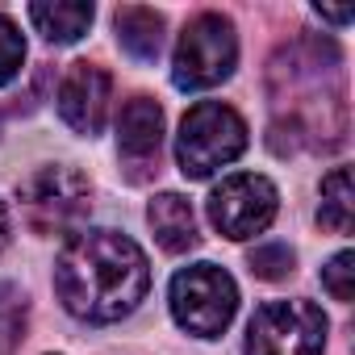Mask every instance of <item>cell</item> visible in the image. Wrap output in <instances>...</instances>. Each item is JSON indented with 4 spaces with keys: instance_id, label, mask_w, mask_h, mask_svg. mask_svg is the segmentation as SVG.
I'll use <instances>...</instances> for the list:
<instances>
[{
    "instance_id": "17",
    "label": "cell",
    "mask_w": 355,
    "mask_h": 355,
    "mask_svg": "<svg viewBox=\"0 0 355 355\" xmlns=\"http://www.w3.org/2000/svg\"><path fill=\"white\" fill-rule=\"evenodd\" d=\"M247 263H251V272H255L259 280H284V276L293 272L297 259H293V251H288L284 243H263V247L251 251Z\"/></svg>"
},
{
    "instance_id": "12",
    "label": "cell",
    "mask_w": 355,
    "mask_h": 355,
    "mask_svg": "<svg viewBox=\"0 0 355 355\" xmlns=\"http://www.w3.org/2000/svg\"><path fill=\"white\" fill-rule=\"evenodd\" d=\"M113 30H117V42L130 59L138 63H155L159 51H163V17L155 9H142V5H125L113 13Z\"/></svg>"
},
{
    "instance_id": "14",
    "label": "cell",
    "mask_w": 355,
    "mask_h": 355,
    "mask_svg": "<svg viewBox=\"0 0 355 355\" xmlns=\"http://www.w3.org/2000/svg\"><path fill=\"white\" fill-rule=\"evenodd\" d=\"M351 214H355V197H351V167H334L322 180V209L318 222L330 234H351Z\"/></svg>"
},
{
    "instance_id": "18",
    "label": "cell",
    "mask_w": 355,
    "mask_h": 355,
    "mask_svg": "<svg viewBox=\"0 0 355 355\" xmlns=\"http://www.w3.org/2000/svg\"><path fill=\"white\" fill-rule=\"evenodd\" d=\"M322 284L334 301H351L355 297V255L351 251H338L326 268H322Z\"/></svg>"
},
{
    "instance_id": "20",
    "label": "cell",
    "mask_w": 355,
    "mask_h": 355,
    "mask_svg": "<svg viewBox=\"0 0 355 355\" xmlns=\"http://www.w3.org/2000/svg\"><path fill=\"white\" fill-rule=\"evenodd\" d=\"M322 17H326V21H338V26H347V21H351V13H347V9H322Z\"/></svg>"
},
{
    "instance_id": "1",
    "label": "cell",
    "mask_w": 355,
    "mask_h": 355,
    "mask_svg": "<svg viewBox=\"0 0 355 355\" xmlns=\"http://www.w3.org/2000/svg\"><path fill=\"white\" fill-rule=\"evenodd\" d=\"M343 51L330 38L305 34L276 51L268 63V92L280 113L268 125V146L288 159L305 146L338 150L347 142V101L338 80Z\"/></svg>"
},
{
    "instance_id": "11",
    "label": "cell",
    "mask_w": 355,
    "mask_h": 355,
    "mask_svg": "<svg viewBox=\"0 0 355 355\" xmlns=\"http://www.w3.org/2000/svg\"><path fill=\"white\" fill-rule=\"evenodd\" d=\"M146 222H150V230H155V239H159V247L167 255H184V251H193L201 243L197 214L180 193H159L150 201V209H146Z\"/></svg>"
},
{
    "instance_id": "15",
    "label": "cell",
    "mask_w": 355,
    "mask_h": 355,
    "mask_svg": "<svg viewBox=\"0 0 355 355\" xmlns=\"http://www.w3.org/2000/svg\"><path fill=\"white\" fill-rule=\"evenodd\" d=\"M30 326V301L13 280H0V355H13Z\"/></svg>"
},
{
    "instance_id": "19",
    "label": "cell",
    "mask_w": 355,
    "mask_h": 355,
    "mask_svg": "<svg viewBox=\"0 0 355 355\" xmlns=\"http://www.w3.org/2000/svg\"><path fill=\"white\" fill-rule=\"evenodd\" d=\"M9 247V209H5V201H0V251Z\"/></svg>"
},
{
    "instance_id": "2",
    "label": "cell",
    "mask_w": 355,
    "mask_h": 355,
    "mask_svg": "<svg viewBox=\"0 0 355 355\" xmlns=\"http://www.w3.org/2000/svg\"><path fill=\"white\" fill-rule=\"evenodd\" d=\"M150 288V263L130 234L76 230L55 259V293L80 322L105 326L130 318Z\"/></svg>"
},
{
    "instance_id": "8",
    "label": "cell",
    "mask_w": 355,
    "mask_h": 355,
    "mask_svg": "<svg viewBox=\"0 0 355 355\" xmlns=\"http://www.w3.org/2000/svg\"><path fill=\"white\" fill-rule=\"evenodd\" d=\"M205 209H209V222H214L218 234H226L234 243H247V239L263 234L276 222L280 193H276V184L268 175L239 171V175H226V180L209 193Z\"/></svg>"
},
{
    "instance_id": "13",
    "label": "cell",
    "mask_w": 355,
    "mask_h": 355,
    "mask_svg": "<svg viewBox=\"0 0 355 355\" xmlns=\"http://www.w3.org/2000/svg\"><path fill=\"white\" fill-rule=\"evenodd\" d=\"M30 21L46 42H80L92 26V5L84 0H55V5H30Z\"/></svg>"
},
{
    "instance_id": "10",
    "label": "cell",
    "mask_w": 355,
    "mask_h": 355,
    "mask_svg": "<svg viewBox=\"0 0 355 355\" xmlns=\"http://www.w3.org/2000/svg\"><path fill=\"white\" fill-rule=\"evenodd\" d=\"M109 101H113V80L96 63H71L63 84H59V117L84 134L96 138L109 121Z\"/></svg>"
},
{
    "instance_id": "16",
    "label": "cell",
    "mask_w": 355,
    "mask_h": 355,
    "mask_svg": "<svg viewBox=\"0 0 355 355\" xmlns=\"http://www.w3.org/2000/svg\"><path fill=\"white\" fill-rule=\"evenodd\" d=\"M21 63H26V38L5 13H0V88H5L9 80H17Z\"/></svg>"
},
{
    "instance_id": "6",
    "label": "cell",
    "mask_w": 355,
    "mask_h": 355,
    "mask_svg": "<svg viewBox=\"0 0 355 355\" xmlns=\"http://www.w3.org/2000/svg\"><path fill=\"white\" fill-rule=\"evenodd\" d=\"M239 63V34L234 21L222 13H197L171 55V80L184 92H201V88H218L222 80L234 76Z\"/></svg>"
},
{
    "instance_id": "9",
    "label": "cell",
    "mask_w": 355,
    "mask_h": 355,
    "mask_svg": "<svg viewBox=\"0 0 355 355\" xmlns=\"http://www.w3.org/2000/svg\"><path fill=\"white\" fill-rule=\"evenodd\" d=\"M163 155V109L150 96H130L117 117V159L130 184H146Z\"/></svg>"
},
{
    "instance_id": "5",
    "label": "cell",
    "mask_w": 355,
    "mask_h": 355,
    "mask_svg": "<svg viewBox=\"0 0 355 355\" xmlns=\"http://www.w3.org/2000/svg\"><path fill=\"white\" fill-rule=\"evenodd\" d=\"M167 301H171V318L180 322L189 334L197 338H218L226 334V326L234 322V309H239V284L226 268L218 263H193V268H180L171 276V288H167Z\"/></svg>"
},
{
    "instance_id": "3",
    "label": "cell",
    "mask_w": 355,
    "mask_h": 355,
    "mask_svg": "<svg viewBox=\"0 0 355 355\" xmlns=\"http://www.w3.org/2000/svg\"><path fill=\"white\" fill-rule=\"evenodd\" d=\"M247 150V121L222 105V101H197L175 134V163L189 180H205V175L222 171Z\"/></svg>"
},
{
    "instance_id": "4",
    "label": "cell",
    "mask_w": 355,
    "mask_h": 355,
    "mask_svg": "<svg viewBox=\"0 0 355 355\" xmlns=\"http://www.w3.org/2000/svg\"><path fill=\"white\" fill-rule=\"evenodd\" d=\"M92 209V184L88 175L67 167V163H51V167H38L30 180L21 184V214H26V226L42 239H55V234H76L84 226Z\"/></svg>"
},
{
    "instance_id": "7",
    "label": "cell",
    "mask_w": 355,
    "mask_h": 355,
    "mask_svg": "<svg viewBox=\"0 0 355 355\" xmlns=\"http://www.w3.org/2000/svg\"><path fill=\"white\" fill-rule=\"evenodd\" d=\"M326 313L313 301H268L247 322V355H322Z\"/></svg>"
}]
</instances>
